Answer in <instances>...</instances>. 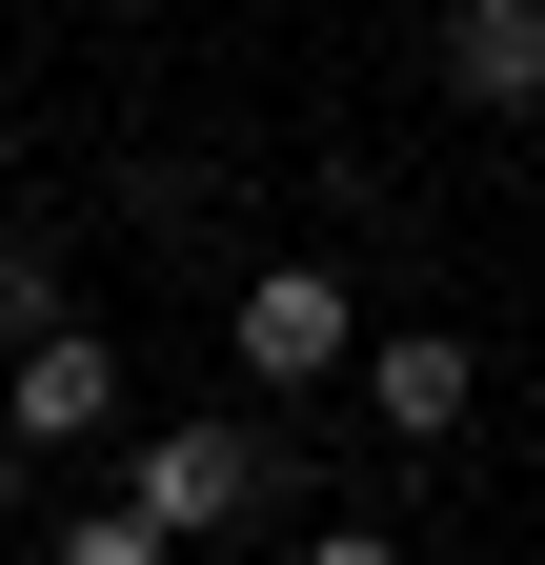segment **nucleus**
<instances>
[{"label": "nucleus", "mask_w": 545, "mask_h": 565, "mask_svg": "<svg viewBox=\"0 0 545 565\" xmlns=\"http://www.w3.org/2000/svg\"><path fill=\"white\" fill-rule=\"evenodd\" d=\"M121 505H142L162 545H223L284 505V424H243V404H202V424H121Z\"/></svg>", "instance_id": "1"}, {"label": "nucleus", "mask_w": 545, "mask_h": 565, "mask_svg": "<svg viewBox=\"0 0 545 565\" xmlns=\"http://www.w3.org/2000/svg\"><path fill=\"white\" fill-rule=\"evenodd\" d=\"M223 364H243L263 404H303V384H344V364H364V303H344V263H263L243 303H223Z\"/></svg>", "instance_id": "2"}, {"label": "nucleus", "mask_w": 545, "mask_h": 565, "mask_svg": "<svg viewBox=\"0 0 545 565\" xmlns=\"http://www.w3.org/2000/svg\"><path fill=\"white\" fill-rule=\"evenodd\" d=\"M0 424H21L41 465H82V445H121V343H82V323L0 343Z\"/></svg>", "instance_id": "3"}, {"label": "nucleus", "mask_w": 545, "mask_h": 565, "mask_svg": "<svg viewBox=\"0 0 545 565\" xmlns=\"http://www.w3.org/2000/svg\"><path fill=\"white\" fill-rule=\"evenodd\" d=\"M364 424L384 445H464V404H485V343H445V323H364Z\"/></svg>", "instance_id": "4"}, {"label": "nucleus", "mask_w": 545, "mask_h": 565, "mask_svg": "<svg viewBox=\"0 0 545 565\" xmlns=\"http://www.w3.org/2000/svg\"><path fill=\"white\" fill-rule=\"evenodd\" d=\"M445 102L464 121H545V0H445Z\"/></svg>", "instance_id": "5"}, {"label": "nucleus", "mask_w": 545, "mask_h": 565, "mask_svg": "<svg viewBox=\"0 0 545 565\" xmlns=\"http://www.w3.org/2000/svg\"><path fill=\"white\" fill-rule=\"evenodd\" d=\"M41 565H182V545H162V525L101 484V505H61V525H41Z\"/></svg>", "instance_id": "6"}, {"label": "nucleus", "mask_w": 545, "mask_h": 565, "mask_svg": "<svg viewBox=\"0 0 545 565\" xmlns=\"http://www.w3.org/2000/svg\"><path fill=\"white\" fill-rule=\"evenodd\" d=\"M61 323V243H0V343H41Z\"/></svg>", "instance_id": "7"}, {"label": "nucleus", "mask_w": 545, "mask_h": 565, "mask_svg": "<svg viewBox=\"0 0 545 565\" xmlns=\"http://www.w3.org/2000/svg\"><path fill=\"white\" fill-rule=\"evenodd\" d=\"M303 565H404V545L384 525H303Z\"/></svg>", "instance_id": "8"}, {"label": "nucleus", "mask_w": 545, "mask_h": 565, "mask_svg": "<svg viewBox=\"0 0 545 565\" xmlns=\"http://www.w3.org/2000/svg\"><path fill=\"white\" fill-rule=\"evenodd\" d=\"M21 505H41V445H21V424H0V525H21Z\"/></svg>", "instance_id": "9"}, {"label": "nucleus", "mask_w": 545, "mask_h": 565, "mask_svg": "<svg viewBox=\"0 0 545 565\" xmlns=\"http://www.w3.org/2000/svg\"><path fill=\"white\" fill-rule=\"evenodd\" d=\"M82 21H142V0H82Z\"/></svg>", "instance_id": "10"}]
</instances>
